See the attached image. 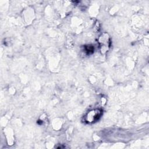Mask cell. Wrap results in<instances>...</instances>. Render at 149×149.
Here are the masks:
<instances>
[{"instance_id":"1","label":"cell","mask_w":149,"mask_h":149,"mask_svg":"<svg viewBox=\"0 0 149 149\" xmlns=\"http://www.w3.org/2000/svg\"><path fill=\"white\" fill-rule=\"evenodd\" d=\"M101 111L100 109H93L89 111L84 116V120L87 123H92L97 120L101 115Z\"/></svg>"}]
</instances>
